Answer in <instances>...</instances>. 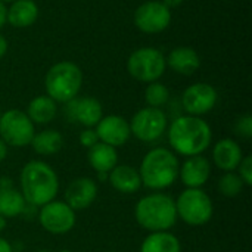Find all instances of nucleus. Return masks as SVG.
<instances>
[{"mask_svg": "<svg viewBox=\"0 0 252 252\" xmlns=\"http://www.w3.org/2000/svg\"><path fill=\"white\" fill-rule=\"evenodd\" d=\"M211 176V164L202 155L189 157L179 170V177L188 189H201Z\"/></svg>", "mask_w": 252, "mask_h": 252, "instance_id": "obj_16", "label": "nucleus"}, {"mask_svg": "<svg viewBox=\"0 0 252 252\" xmlns=\"http://www.w3.org/2000/svg\"><path fill=\"white\" fill-rule=\"evenodd\" d=\"M37 252H52V251H47V250H43V251H37Z\"/></svg>", "mask_w": 252, "mask_h": 252, "instance_id": "obj_39", "label": "nucleus"}, {"mask_svg": "<svg viewBox=\"0 0 252 252\" xmlns=\"http://www.w3.org/2000/svg\"><path fill=\"white\" fill-rule=\"evenodd\" d=\"M35 134L34 123L19 109H9L0 115V139L13 148L28 146Z\"/></svg>", "mask_w": 252, "mask_h": 252, "instance_id": "obj_8", "label": "nucleus"}, {"mask_svg": "<svg viewBox=\"0 0 252 252\" xmlns=\"http://www.w3.org/2000/svg\"><path fill=\"white\" fill-rule=\"evenodd\" d=\"M6 155H7V145L0 139V162L4 161Z\"/></svg>", "mask_w": 252, "mask_h": 252, "instance_id": "obj_33", "label": "nucleus"}, {"mask_svg": "<svg viewBox=\"0 0 252 252\" xmlns=\"http://www.w3.org/2000/svg\"><path fill=\"white\" fill-rule=\"evenodd\" d=\"M96 134L99 142L106 143L112 148H118L127 143L131 136L130 124L118 115L102 117V120L96 124Z\"/></svg>", "mask_w": 252, "mask_h": 252, "instance_id": "obj_13", "label": "nucleus"}, {"mask_svg": "<svg viewBox=\"0 0 252 252\" xmlns=\"http://www.w3.org/2000/svg\"><path fill=\"white\" fill-rule=\"evenodd\" d=\"M167 123V115L159 108L146 106L137 111L128 124L134 137L142 142H154L164 134Z\"/></svg>", "mask_w": 252, "mask_h": 252, "instance_id": "obj_9", "label": "nucleus"}, {"mask_svg": "<svg viewBox=\"0 0 252 252\" xmlns=\"http://www.w3.org/2000/svg\"><path fill=\"white\" fill-rule=\"evenodd\" d=\"M41 227L52 235H65L75 226V211L62 201H52L41 207L38 214Z\"/></svg>", "mask_w": 252, "mask_h": 252, "instance_id": "obj_10", "label": "nucleus"}, {"mask_svg": "<svg viewBox=\"0 0 252 252\" xmlns=\"http://www.w3.org/2000/svg\"><path fill=\"white\" fill-rule=\"evenodd\" d=\"M0 115H1V114H0Z\"/></svg>", "mask_w": 252, "mask_h": 252, "instance_id": "obj_42", "label": "nucleus"}, {"mask_svg": "<svg viewBox=\"0 0 252 252\" xmlns=\"http://www.w3.org/2000/svg\"><path fill=\"white\" fill-rule=\"evenodd\" d=\"M162 3H164L168 9H171V7L180 6V4L183 3V0H162Z\"/></svg>", "mask_w": 252, "mask_h": 252, "instance_id": "obj_34", "label": "nucleus"}, {"mask_svg": "<svg viewBox=\"0 0 252 252\" xmlns=\"http://www.w3.org/2000/svg\"><path fill=\"white\" fill-rule=\"evenodd\" d=\"M87 159H89L90 167L96 173H109L118 162V154L115 148L106 143L97 142L94 146L89 149Z\"/></svg>", "mask_w": 252, "mask_h": 252, "instance_id": "obj_21", "label": "nucleus"}, {"mask_svg": "<svg viewBox=\"0 0 252 252\" xmlns=\"http://www.w3.org/2000/svg\"><path fill=\"white\" fill-rule=\"evenodd\" d=\"M61 252H71V251H68V250H65V251H61Z\"/></svg>", "mask_w": 252, "mask_h": 252, "instance_id": "obj_40", "label": "nucleus"}, {"mask_svg": "<svg viewBox=\"0 0 252 252\" xmlns=\"http://www.w3.org/2000/svg\"><path fill=\"white\" fill-rule=\"evenodd\" d=\"M174 204L177 217H180L189 226L207 224L214 213L213 201L202 189L183 190Z\"/></svg>", "mask_w": 252, "mask_h": 252, "instance_id": "obj_6", "label": "nucleus"}, {"mask_svg": "<svg viewBox=\"0 0 252 252\" xmlns=\"http://www.w3.org/2000/svg\"><path fill=\"white\" fill-rule=\"evenodd\" d=\"M213 131L208 123L199 117L185 115L176 118L168 130L170 146L183 157L202 155L211 145Z\"/></svg>", "mask_w": 252, "mask_h": 252, "instance_id": "obj_1", "label": "nucleus"}, {"mask_svg": "<svg viewBox=\"0 0 252 252\" xmlns=\"http://www.w3.org/2000/svg\"><path fill=\"white\" fill-rule=\"evenodd\" d=\"M0 252H13L12 245L6 239H3V238H0Z\"/></svg>", "mask_w": 252, "mask_h": 252, "instance_id": "obj_31", "label": "nucleus"}, {"mask_svg": "<svg viewBox=\"0 0 252 252\" xmlns=\"http://www.w3.org/2000/svg\"><path fill=\"white\" fill-rule=\"evenodd\" d=\"M38 18V7L32 0H15L6 10V21L16 28L32 25Z\"/></svg>", "mask_w": 252, "mask_h": 252, "instance_id": "obj_20", "label": "nucleus"}, {"mask_svg": "<svg viewBox=\"0 0 252 252\" xmlns=\"http://www.w3.org/2000/svg\"><path fill=\"white\" fill-rule=\"evenodd\" d=\"M179 170L180 162L170 149L155 148L143 157L137 171L142 186L152 190H161L170 188L177 180Z\"/></svg>", "mask_w": 252, "mask_h": 252, "instance_id": "obj_3", "label": "nucleus"}, {"mask_svg": "<svg viewBox=\"0 0 252 252\" xmlns=\"http://www.w3.org/2000/svg\"><path fill=\"white\" fill-rule=\"evenodd\" d=\"M97 180H108V173H97Z\"/></svg>", "mask_w": 252, "mask_h": 252, "instance_id": "obj_37", "label": "nucleus"}, {"mask_svg": "<svg viewBox=\"0 0 252 252\" xmlns=\"http://www.w3.org/2000/svg\"><path fill=\"white\" fill-rule=\"evenodd\" d=\"M244 158L239 143L233 139H221L214 145L213 159L214 164L224 173L235 171Z\"/></svg>", "mask_w": 252, "mask_h": 252, "instance_id": "obj_17", "label": "nucleus"}, {"mask_svg": "<svg viewBox=\"0 0 252 252\" xmlns=\"http://www.w3.org/2000/svg\"><path fill=\"white\" fill-rule=\"evenodd\" d=\"M56 102L49 96H37L28 103L27 115L32 123L47 124L56 117Z\"/></svg>", "mask_w": 252, "mask_h": 252, "instance_id": "obj_24", "label": "nucleus"}, {"mask_svg": "<svg viewBox=\"0 0 252 252\" xmlns=\"http://www.w3.org/2000/svg\"><path fill=\"white\" fill-rule=\"evenodd\" d=\"M83 84V72L72 62H59L53 65L44 80L46 92L50 99L61 103H68L75 99Z\"/></svg>", "mask_w": 252, "mask_h": 252, "instance_id": "obj_5", "label": "nucleus"}, {"mask_svg": "<svg viewBox=\"0 0 252 252\" xmlns=\"http://www.w3.org/2000/svg\"><path fill=\"white\" fill-rule=\"evenodd\" d=\"M35 154L47 157L58 154L63 146V137L58 130H43L35 133L31 143Z\"/></svg>", "mask_w": 252, "mask_h": 252, "instance_id": "obj_23", "label": "nucleus"}, {"mask_svg": "<svg viewBox=\"0 0 252 252\" xmlns=\"http://www.w3.org/2000/svg\"><path fill=\"white\" fill-rule=\"evenodd\" d=\"M97 142H99V137H97V134H96V130H93V128H84V130L80 133V143H81L84 148L90 149V148L94 146Z\"/></svg>", "mask_w": 252, "mask_h": 252, "instance_id": "obj_30", "label": "nucleus"}, {"mask_svg": "<svg viewBox=\"0 0 252 252\" xmlns=\"http://www.w3.org/2000/svg\"><path fill=\"white\" fill-rule=\"evenodd\" d=\"M170 99L168 89L161 83H149V86L145 90V100L151 108H161L164 106Z\"/></svg>", "mask_w": 252, "mask_h": 252, "instance_id": "obj_26", "label": "nucleus"}, {"mask_svg": "<svg viewBox=\"0 0 252 252\" xmlns=\"http://www.w3.org/2000/svg\"><path fill=\"white\" fill-rule=\"evenodd\" d=\"M165 66V56L154 47H140L134 50L127 62L130 75L142 83L157 81L164 74Z\"/></svg>", "mask_w": 252, "mask_h": 252, "instance_id": "obj_7", "label": "nucleus"}, {"mask_svg": "<svg viewBox=\"0 0 252 252\" xmlns=\"http://www.w3.org/2000/svg\"><path fill=\"white\" fill-rule=\"evenodd\" d=\"M244 186L245 185H244L242 179L238 174H235L233 171L224 173L220 177V180H219V190L226 198H235V196H238L242 192Z\"/></svg>", "mask_w": 252, "mask_h": 252, "instance_id": "obj_27", "label": "nucleus"}, {"mask_svg": "<svg viewBox=\"0 0 252 252\" xmlns=\"http://www.w3.org/2000/svg\"><path fill=\"white\" fill-rule=\"evenodd\" d=\"M108 182L120 193H134L142 188V180L139 171L127 164L115 165L108 173Z\"/></svg>", "mask_w": 252, "mask_h": 252, "instance_id": "obj_18", "label": "nucleus"}, {"mask_svg": "<svg viewBox=\"0 0 252 252\" xmlns=\"http://www.w3.org/2000/svg\"><path fill=\"white\" fill-rule=\"evenodd\" d=\"M236 131L239 133V136L250 139L252 136V118L251 115H244L238 120L236 123Z\"/></svg>", "mask_w": 252, "mask_h": 252, "instance_id": "obj_29", "label": "nucleus"}, {"mask_svg": "<svg viewBox=\"0 0 252 252\" xmlns=\"http://www.w3.org/2000/svg\"><path fill=\"white\" fill-rule=\"evenodd\" d=\"M66 114L71 121H77L86 128H92L102 120V105L94 97L72 99L68 102Z\"/></svg>", "mask_w": 252, "mask_h": 252, "instance_id": "obj_15", "label": "nucleus"}, {"mask_svg": "<svg viewBox=\"0 0 252 252\" xmlns=\"http://www.w3.org/2000/svg\"><path fill=\"white\" fill-rule=\"evenodd\" d=\"M165 62L170 65V68L177 72V74H183V75H190L193 72H196L201 66V59L199 55L186 46H180L176 47L170 52L168 58L165 59Z\"/></svg>", "mask_w": 252, "mask_h": 252, "instance_id": "obj_19", "label": "nucleus"}, {"mask_svg": "<svg viewBox=\"0 0 252 252\" xmlns=\"http://www.w3.org/2000/svg\"><path fill=\"white\" fill-rule=\"evenodd\" d=\"M59 179L55 170L43 161H30L21 171V193L28 205L43 207L55 201Z\"/></svg>", "mask_w": 252, "mask_h": 252, "instance_id": "obj_2", "label": "nucleus"}, {"mask_svg": "<svg viewBox=\"0 0 252 252\" xmlns=\"http://www.w3.org/2000/svg\"><path fill=\"white\" fill-rule=\"evenodd\" d=\"M97 198V185L90 177H78L72 180L65 190V202L74 210L89 208Z\"/></svg>", "mask_w": 252, "mask_h": 252, "instance_id": "obj_14", "label": "nucleus"}, {"mask_svg": "<svg viewBox=\"0 0 252 252\" xmlns=\"http://www.w3.org/2000/svg\"><path fill=\"white\" fill-rule=\"evenodd\" d=\"M134 217L143 229L152 232H168L177 221L174 199L165 193H152L139 199Z\"/></svg>", "mask_w": 252, "mask_h": 252, "instance_id": "obj_4", "label": "nucleus"}, {"mask_svg": "<svg viewBox=\"0 0 252 252\" xmlns=\"http://www.w3.org/2000/svg\"><path fill=\"white\" fill-rule=\"evenodd\" d=\"M140 252H182V244L170 232H152L143 239Z\"/></svg>", "mask_w": 252, "mask_h": 252, "instance_id": "obj_22", "label": "nucleus"}, {"mask_svg": "<svg viewBox=\"0 0 252 252\" xmlns=\"http://www.w3.org/2000/svg\"><path fill=\"white\" fill-rule=\"evenodd\" d=\"M6 50H7V41L3 35H0V59L4 56Z\"/></svg>", "mask_w": 252, "mask_h": 252, "instance_id": "obj_32", "label": "nucleus"}, {"mask_svg": "<svg viewBox=\"0 0 252 252\" xmlns=\"http://www.w3.org/2000/svg\"><path fill=\"white\" fill-rule=\"evenodd\" d=\"M182 103L189 115L199 117L208 114L217 103V90L207 83L192 84L185 90Z\"/></svg>", "mask_w": 252, "mask_h": 252, "instance_id": "obj_12", "label": "nucleus"}, {"mask_svg": "<svg viewBox=\"0 0 252 252\" xmlns=\"http://www.w3.org/2000/svg\"><path fill=\"white\" fill-rule=\"evenodd\" d=\"M4 22H6V9L3 1H0V28L4 25Z\"/></svg>", "mask_w": 252, "mask_h": 252, "instance_id": "obj_35", "label": "nucleus"}, {"mask_svg": "<svg viewBox=\"0 0 252 252\" xmlns=\"http://www.w3.org/2000/svg\"><path fill=\"white\" fill-rule=\"evenodd\" d=\"M236 170H239V177L242 179V182H244V185L245 186H251L252 185V157L251 155H247V157H244L242 158V161H241V164L238 165V168Z\"/></svg>", "mask_w": 252, "mask_h": 252, "instance_id": "obj_28", "label": "nucleus"}, {"mask_svg": "<svg viewBox=\"0 0 252 252\" xmlns=\"http://www.w3.org/2000/svg\"><path fill=\"white\" fill-rule=\"evenodd\" d=\"M27 202L21 192L15 188L0 189V216L4 219H13L27 210Z\"/></svg>", "mask_w": 252, "mask_h": 252, "instance_id": "obj_25", "label": "nucleus"}, {"mask_svg": "<svg viewBox=\"0 0 252 252\" xmlns=\"http://www.w3.org/2000/svg\"><path fill=\"white\" fill-rule=\"evenodd\" d=\"M0 1H3V3H4V1H15V0H0Z\"/></svg>", "mask_w": 252, "mask_h": 252, "instance_id": "obj_38", "label": "nucleus"}, {"mask_svg": "<svg viewBox=\"0 0 252 252\" xmlns=\"http://www.w3.org/2000/svg\"><path fill=\"white\" fill-rule=\"evenodd\" d=\"M111 252H118V251H111Z\"/></svg>", "mask_w": 252, "mask_h": 252, "instance_id": "obj_41", "label": "nucleus"}, {"mask_svg": "<svg viewBox=\"0 0 252 252\" xmlns=\"http://www.w3.org/2000/svg\"><path fill=\"white\" fill-rule=\"evenodd\" d=\"M6 224H7V221H6V219H4L3 216H0V232H3V230H4V227H6Z\"/></svg>", "mask_w": 252, "mask_h": 252, "instance_id": "obj_36", "label": "nucleus"}, {"mask_svg": "<svg viewBox=\"0 0 252 252\" xmlns=\"http://www.w3.org/2000/svg\"><path fill=\"white\" fill-rule=\"evenodd\" d=\"M171 22V12L162 1H146L134 12L136 27L146 34L164 31Z\"/></svg>", "mask_w": 252, "mask_h": 252, "instance_id": "obj_11", "label": "nucleus"}]
</instances>
